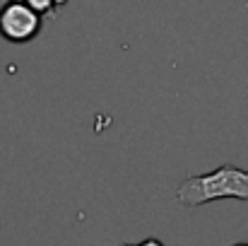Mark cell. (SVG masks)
Here are the masks:
<instances>
[{
  "label": "cell",
  "instance_id": "4",
  "mask_svg": "<svg viewBox=\"0 0 248 246\" xmlns=\"http://www.w3.org/2000/svg\"><path fill=\"white\" fill-rule=\"evenodd\" d=\"M121 246H164L159 239H145V242H140V244H121Z\"/></svg>",
  "mask_w": 248,
  "mask_h": 246
},
{
  "label": "cell",
  "instance_id": "5",
  "mask_svg": "<svg viewBox=\"0 0 248 246\" xmlns=\"http://www.w3.org/2000/svg\"><path fill=\"white\" fill-rule=\"evenodd\" d=\"M236 246H248V244H236Z\"/></svg>",
  "mask_w": 248,
  "mask_h": 246
},
{
  "label": "cell",
  "instance_id": "3",
  "mask_svg": "<svg viewBox=\"0 0 248 246\" xmlns=\"http://www.w3.org/2000/svg\"><path fill=\"white\" fill-rule=\"evenodd\" d=\"M68 0H27V5H31L41 17L46 15V12H51L53 7H58V5H65Z\"/></svg>",
  "mask_w": 248,
  "mask_h": 246
},
{
  "label": "cell",
  "instance_id": "1",
  "mask_svg": "<svg viewBox=\"0 0 248 246\" xmlns=\"http://www.w3.org/2000/svg\"><path fill=\"white\" fill-rule=\"evenodd\" d=\"M224 198L248 200L246 169H239L234 164H222L210 174L188 176L176 191V200L183 208H198V205H205L212 200H224Z\"/></svg>",
  "mask_w": 248,
  "mask_h": 246
},
{
  "label": "cell",
  "instance_id": "2",
  "mask_svg": "<svg viewBox=\"0 0 248 246\" xmlns=\"http://www.w3.org/2000/svg\"><path fill=\"white\" fill-rule=\"evenodd\" d=\"M41 32V15L24 0H10L0 7V36L12 44H27Z\"/></svg>",
  "mask_w": 248,
  "mask_h": 246
}]
</instances>
